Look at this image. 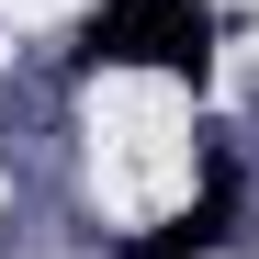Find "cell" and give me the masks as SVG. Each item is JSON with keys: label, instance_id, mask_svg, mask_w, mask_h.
Returning <instances> with one entry per match:
<instances>
[{"label": "cell", "instance_id": "1", "mask_svg": "<svg viewBox=\"0 0 259 259\" xmlns=\"http://www.w3.org/2000/svg\"><path fill=\"white\" fill-rule=\"evenodd\" d=\"M214 46H226L214 0H91L79 23V68H158L181 91L214 79Z\"/></svg>", "mask_w": 259, "mask_h": 259}, {"label": "cell", "instance_id": "2", "mask_svg": "<svg viewBox=\"0 0 259 259\" xmlns=\"http://www.w3.org/2000/svg\"><path fill=\"white\" fill-rule=\"evenodd\" d=\"M226 237H237V169L214 158V169H203V192H192L181 214H158L147 237H124V259H214Z\"/></svg>", "mask_w": 259, "mask_h": 259}]
</instances>
